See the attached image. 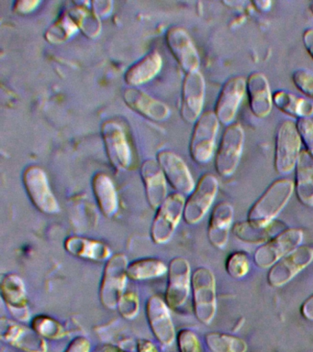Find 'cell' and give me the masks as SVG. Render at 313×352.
<instances>
[{"mask_svg": "<svg viewBox=\"0 0 313 352\" xmlns=\"http://www.w3.org/2000/svg\"><path fill=\"white\" fill-rule=\"evenodd\" d=\"M295 190V184L288 178L274 181L252 206L247 221L255 227H266L283 210Z\"/></svg>", "mask_w": 313, "mask_h": 352, "instance_id": "obj_1", "label": "cell"}, {"mask_svg": "<svg viewBox=\"0 0 313 352\" xmlns=\"http://www.w3.org/2000/svg\"><path fill=\"white\" fill-rule=\"evenodd\" d=\"M193 308L197 320L210 324L216 315V280L213 272L206 267L195 270L191 277Z\"/></svg>", "mask_w": 313, "mask_h": 352, "instance_id": "obj_2", "label": "cell"}, {"mask_svg": "<svg viewBox=\"0 0 313 352\" xmlns=\"http://www.w3.org/2000/svg\"><path fill=\"white\" fill-rule=\"evenodd\" d=\"M301 140L296 122L284 120L277 129L274 142V169L279 175H288L295 170L301 154Z\"/></svg>", "mask_w": 313, "mask_h": 352, "instance_id": "obj_3", "label": "cell"}, {"mask_svg": "<svg viewBox=\"0 0 313 352\" xmlns=\"http://www.w3.org/2000/svg\"><path fill=\"white\" fill-rule=\"evenodd\" d=\"M219 125V121L214 111L202 113L195 123L189 153L196 164H207L213 159Z\"/></svg>", "mask_w": 313, "mask_h": 352, "instance_id": "obj_4", "label": "cell"}, {"mask_svg": "<svg viewBox=\"0 0 313 352\" xmlns=\"http://www.w3.org/2000/svg\"><path fill=\"white\" fill-rule=\"evenodd\" d=\"M127 258L118 253L107 261L100 283V298L101 304L108 309H115L125 294L127 282Z\"/></svg>", "mask_w": 313, "mask_h": 352, "instance_id": "obj_5", "label": "cell"}, {"mask_svg": "<svg viewBox=\"0 0 313 352\" xmlns=\"http://www.w3.org/2000/svg\"><path fill=\"white\" fill-rule=\"evenodd\" d=\"M244 131L240 123L227 126L222 134L215 158V169L222 177H230L237 170L243 154Z\"/></svg>", "mask_w": 313, "mask_h": 352, "instance_id": "obj_6", "label": "cell"}, {"mask_svg": "<svg viewBox=\"0 0 313 352\" xmlns=\"http://www.w3.org/2000/svg\"><path fill=\"white\" fill-rule=\"evenodd\" d=\"M185 204L183 195L173 192L167 195L153 217L151 228V236L153 242L156 244H164L172 238L181 217H183Z\"/></svg>", "mask_w": 313, "mask_h": 352, "instance_id": "obj_7", "label": "cell"}, {"mask_svg": "<svg viewBox=\"0 0 313 352\" xmlns=\"http://www.w3.org/2000/svg\"><path fill=\"white\" fill-rule=\"evenodd\" d=\"M303 239L304 233L301 228H285L258 248L255 252V263L259 268H271L285 255L301 246Z\"/></svg>", "mask_w": 313, "mask_h": 352, "instance_id": "obj_8", "label": "cell"}, {"mask_svg": "<svg viewBox=\"0 0 313 352\" xmlns=\"http://www.w3.org/2000/svg\"><path fill=\"white\" fill-rule=\"evenodd\" d=\"M23 181L32 205L47 214H57L60 206L49 186L47 175L42 168L31 165L24 170Z\"/></svg>", "mask_w": 313, "mask_h": 352, "instance_id": "obj_9", "label": "cell"}, {"mask_svg": "<svg viewBox=\"0 0 313 352\" xmlns=\"http://www.w3.org/2000/svg\"><path fill=\"white\" fill-rule=\"evenodd\" d=\"M101 138L109 164L117 172L130 169L133 164V153L122 126L114 120L101 124Z\"/></svg>", "mask_w": 313, "mask_h": 352, "instance_id": "obj_10", "label": "cell"}, {"mask_svg": "<svg viewBox=\"0 0 313 352\" xmlns=\"http://www.w3.org/2000/svg\"><path fill=\"white\" fill-rule=\"evenodd\" d=\"M219 182L213 173H205L186 201L183 217L186 224L199 223L208 213L218 194Z\"/></svg>", "mask_w": 313, "mask_h": 352, "instance_id": "obj_11", "label": "cell"}, {"mask_svg": "<svg viewBox=\"0 0 313 352\" xmlns=\"http://www.w3.org/2000/svg\"><path fill=\"white\" fill-rule=\"evenodd\" d=\"M313 261V248L299 246L269 269L268 283L272 287L287 285Z\"/></svg>", "mask_w": 313, "mask_h": 352, "instance_id": "obj_12", "label": "cell"}, {"mask_svg": "<svg viewBox=\"0 0 313 352\" xmlns=\"http://www.w3.org/2000/svg\"><path fill=\"white\" fill-rule=\"evenodd\" d=\"M191 265L186 258L175 257L170 261L166 302L172 309L182 307L188 300L191 290Z\"/></svg>", "mask_w": 313, "mask_h": 352, "instance_id": "obj_13", "label": "cell"}, {"mask_svg": "<svg viewBox=\"0 0 313 352\" xmlns=\"http://www.w3.org/2000/svg\"><path fill=\"white\" fill-rule=\"evenodd\" d=\"M205 94V80L200 72L186 74L181 93L180 115L186 123H196L202 115Z\"/></svg>", "mask_w": 313, "mask_h": 352, "instance_id": "obj_14", "label": "cell"}, {"mask_svg": "<svg viewBox=\"0 0 313 352\" xmlns=\"http://www.w3.org/2000/svg\"><path fill=\"white\" fill-rule=\"evenodd\" d=\"M246 93V79L244 77L233 76L225 82L214 109L219 123L226 126L232 125Z\"/></svg>", "mask_w": 313, "mask_h": 352, "instance_id": "obj_15", "label": "cell"}, {"mask_svg": "<svg viewBox=\"0 0 313 352\" xmlns=\"http://www.w3.org/2000/svg\"><path fill=\"white\" fill-rule=\"evenodd\" d=\"M166 43L173 56L186 74L199 71V52L185 29L177 26L170 28L166 32Z\"/></svg>", "mask_w": 313, "mask_h": 352, "instance_id": "obj_16", "label": "cell"}, {"mask_svg": "<svg viewBox=\"0 0 313 352\" xmlns=\"http://www.w3.org/2000/svg\"><path fill=\"white\" fill-rule=\"evenodd\" d=\"M0 336L10 346L24 352H47L45 338L34 329L9 318L0 319Z\"/></svg>", "mask_w": 313, "mask_h": 352, "instance_id": "obj_17", "label": "cell"}, {"mask_svg": "<svg viewBox=\"0 0 313 352\" xmlns=\"http://www.w3.org/2000/svg\"><path fill=\"white\" fill-rule=\"evenodd\" d=\"M158 162L167 182L181 195H191L196 184L186 162L171 151L164 150L158 153Z\"/></svg>", "mask_w": 313, "mask_h": 352, "instance_id": "obj_18", "label": "cell"}, {"mask_svg": "<svg viewBox=\"0 0 313 352\" xmlns=\"http://www.w3.org/2000/svg\"><path fill=\"white\" fill-rule=\"evenodd\" d=\"M169 307L166 302L158 296L150 297L147 302V316L150 329L156 340L164 346L171 345L177 338Z\"/></svg>", "mask_w": 313, "mask_h": 352, "instance_id": "obj_19", "label": "cell"}, {"mask_svg": "<svg viewBox=\"0 0 313 352\" xmlns=\"http://www.w3.org/2000/svg\"><path fill=\"white\" fill-rule=\"evenodd\" d=\"M122 98L131 109L148 120L161 122L170 116L167 104L138 88H126L123 90Z\"/></svg>", "mask_w": 313, "mask_h": 352, "instance_id": "obj_20", "label": "cell"}, {"mask_svg": "<svg viewBox=\"0 0 313 352\" xmlns=\"http://www.w3.org/2000/svg\"><path fill=\"white\" fill-rule=\"evenodd\" d=\"M2 299L9 308L10 313L18 320L28 321L30 311L28 309V296L23 279L17 274L4 275L0 283Z\"/></svg>", "mask_w": 313, "mask_h": 352, "instance_id": "obj_21", "label": "cell"}, {"mask_svg": "<svg viewBox=\"0 0 313 352\" xmlns=\"http://www.w3.org/2000/svg\"><path fill=\"white\" fill-rule=\"evenodd\" d=\"M249 107L257 118H265L273 109V95L265 74L255 72L246 80Z\"/></svg>", "mask_w": 313, "mask_h": 352, "instance_id": "obj_22", "label": "cell"}, {"mask_svg": "<svg viewBox=\"0 0 313 352\" xmlns=\"http://www.w3.org/2000/svg\"><path fill=\"white\" fill-rule=\"evenodd\" d=\"M141 176L148 203L151 208L158 209L167 197V180L158 160H145L141 166Z\"/></svg>", "mask_w": 313, "mask_h": 352, "instance_id": "obj_23", "label": "cell"}, {"mask_svg": "<svg viewBox=\"0 0 313 352\" xmlns=\"http://www.w3.org/2000/svg\"><path fill=\"white\" fill-rule=\"evenodd\" d=\"M235 210L226 201L219 202L211 212L208 227V238L211 244L217 249L222 250L227 245Z\"/></svg>", "mask_w": 313, "mask_h": 352, "instance_id": "obj_24", "label": "cell"}, {"mask_svg": "<svg viewBox=\"0 0 313 352\" xmlns=\"http://www.w3.org/2000/svg\"><path fill=\"white\" fill-rule=\"evenodd\" d=\"M294 184L299 202L313 208V156L306 150H302L299 154Z\"/></svg>", "mask_w": 313, "mask_h": 352, "instance_id": "obj_25", "label": "cell"}, {"mask_svg": "<svg viewBox=\"0 0 313 352\" xmlns=\"http://www.w3.org/2000/svg\"><path fill=\"white\" fill-rule=\"evenodd\" d=\"M163 60L158 51H153L144 55L125 72L126 84L131 87H138L155 78L160 72Z\"/></svg>", "mask_w": 313, "mask_h": 352, "instance_id": "obj_26", "label": "cell"}, {"mask_svg": "<svg viewBox=\"0 0 313 352\" xmlns=\"http://www.w3.org/2000/svg\"><path fill=\"white\" fill-rule=\"evenodd\" d=\"M65 249L75 257L98 263L109 261L111 255V250L103 242L83 236H69L65 239Z\"/></svg>", "mask_w": 313, "mask_h": 352, "instance_id": "obj_27", "label": "cell"}, {"mask_svg": "<svg viewBox=\"0 0 313 352\" xmlns=\"http://www.w3.org/2000/svg\"><path fill=\"white\" fill-rule=\"evenodd\" d=\"M92 190L101 213L111 219L119 208V199L114 181L107 173H97L92 179Z\"/></svg>", "mask_w": 313, "mask_h": 352, "instance_id": "obj_28", "label": "cell"}, {"mask_svg": "<svg viewBox=\"0 0 313 352\" xmlns=\"http://www.w3.org/2000/svg\"><path fill=\"white\" fill-rule=\"evenodd\" d=\"M288 228L284 222L274 220L266 227H255L250 224L248 221L236 223L233 228V235L239 241L246 242V243L261 244L266 243L277 234L281 232Z\"/></svg>", "mask_w": 313, "mask_h": 352, "instance_id": "obj_29", "label": "cell"}, {"mask_svg": "<svg viewBox=\"0 0 313 352\" xmlns=\"http://www.w3.org/2000/svg\"><path fill=\"white\" fill-rule=\"evenodd\" d=\"M274 106L291 118H310L313 116V103L302 96L287 90H277L273 94Z\"/></svg>", "mask_w": 313, "mask_h": 352, "instance_id": "obj_30", "label": "cell"}, {"mask_svg": "<svg viewBox=\"0 0 313 352\" xmlns=\"http://www.w3.org/2000/svg\"><path fill=\"white\" fill-rule=\"evenodd\" d=\"M86 4L87 2L76 3L75 7L70 8L67 13L87 37L95 38L100 32V19Z\"/></svg>", "mask_w": 313, "mask_h": 352, "instance_id": "obj_31", "label": "cell"}, {"mask_svg": "<svg viewBox=\"0 0 313 352\" xmlns=\"http://www.w3.org/2000/svg\"><path fill=\"white\" fill-rule=\"evenodd\" d=\"M169 272L166 264L158 258H145L134 261L129 264L127 275L129 279L144 280L162 276Z\"/></svg>", "mask_w": 313, "mask_h": 352, "instance_id": "obj_32", "label": "cell"}, {"mask_svg": "<svg viewBox=\"0 0 313 352\" xmlns=\"http://www.w3.org/2000/svg\"><path fill=\"white\" fill-rule=\"evenodd\" d=\"M206 344L213 352H246V341L224 333L211 332L206 335Z\"/></svg>", "mask_w": 313, "mask_h": 352, "instance_id": "obj_33", "label": "cell"}, {"mask_svg": "<svg viewBox=\"0 0 313 352\" xmlns=\"http://www.w3.org/2000/svg\"><path fill=\"white\" fill-rule=\"evenodd\" d=\"M78 27L71 19L69 14L65 12L59 16L57 21L46 30L45 38L49 43L60 44L72 38L78 32Z\"/></svg>", "mask_w": 313, "mask_h": 352, "instance_id": "obj_34", "label": "cell"}, {"mask_svg": "<svg viewBox=\"0 0 313 352\" xmlns=\"http://www.w3.org/2000/svg\"><path fill=\"white\" fill-rule=\"evenodd\" d=\"M32 329L41 337L56 340L67 335L65 327L60 322L48 316H38L32 322Z\"/></svg>", "mask_w": 313, "mask_h": 352, "instance_id": "obj_35", "label": "cell"}, {"mask_svg": "<svg viewBox=\"0 0 313 352\" xmlns=\"http://www.w3.org/2000/svg\"><path fill=\"white\" fill-rule=\"evenodd\" d=\"M251 266L249 255L244 252H235L228 256L225 270L233 279H241L248 274Z\"/></svg>", "mask_w": 313, "mask_h": 352, "instance_id": "obj_36", "label": "cell"}, {"mask_svg": "<svg viewBox=\"0 0 313 352\" xmlns=\"http://www.w3.org/2000/svg\"><path fill=\"white\" fill-rule=\"evenodd\" d=\"M120 315L126 319H133L138 315L140 302L138 296L133 292L123 294L118 304Z\"/></svg>", "mask_w": 313, "mask_h": 352, "instance_id": "obj_37", "label": "cell"}, {"mask_svg": "<svg viewBox=\"0 0 313 352\" xmlns=\"http://www.w3.org/2000/svg\"><path fill=\"white\" fill-rule=\"evenodd\" d=\"M292 82L304 96L313 99V73L307 69L299 68L293 72Z\"/></svg>", "mask_w": 313, "mask_h": 352, "instance_id": "obj_38", "label": "cell"}, {"mask_svg": "<svg viewBox=\"0 0 313 352\" xmlns=\"http://www.w3.org/2000/svg\"><path fill=\"white\" fill-rule=\"evenodd\" d=\"M177 340L180 352H203L199 338L191 330H180L177 336Z\"/></svg>", "mask_w": 313, "mask_h": 352, "instance_id": "obj_39", "label": "cell"}, {"mask_svg": "<svg viewBox=\"0 0 313 352\" xmlns=\"http://www.w3.org/2000/svg\"><path fill=\"white\" fill-rule=\"evenodd\" d=\"M299 137L306 151L313 156V120L310 118H299L296 122Z\"/></svg>", "mask_w": 313, "mask_h": 352, "instance_id": "obj_40", "label": "cell"}, {"mask_svg": "<svg viewBox=\"0 0 313 352\" xmlns=\"http://www.w3.org/2000/svg\"><path fill=\"white\" fill-rule=\"evenodd\" d=\"M91 344L87 338L78 337L71 341L65 352H90Z\"/></svg>", "mask_w": 313, "mask_h": 352, "instance_id": "obj_41", "label": "cell"}, {"mask_svg": "<svg viewBox=\"0 0 313 352\" xmlns=\"http://www.w3.org/2000/svg\"><path fill=\"white\" fill-rule=\"evenodd\" d=\"M39 4L40 1H35V0H25V1L21 0V1L14 3L13 10H14V12L20 14V15L29 14L34 11Z\"/></svg>", "mask_w": 313, "mask_h": 352, "instance_id": "obj_42", "label": "cell"}, {"mask_svg": "<svg viewBox=\"0 0 313 352\" xmlns=\"http://www.w3.org/2000/svg\"><path fill=\"white\" fill-rule=\"evenodd\" d=\"M112 4L111 1H94L91 2V8L98 18H106L111 12Z\"/></svg>", "mask_w": 313, "mask_h": 352, "instance_id": "obj_43", "label": "cell"}, {"mask_svg": "<svg viewBox=\"0 0 313 352\" xmlns=\"http://www.w3.org/2000/svg\"><path fill=\"white\" fill-rule=\"evenodd\" d=\"M301 314L304 318L313 321V294L302 304Z\"/></svg>", "mask_w": 313, "mask_h": 352, "instance_id": "obj_44", "label": "cell"}, {"mask_svg": "<svg viewBox=\"0 0 313 352\" xmlns=\"http://www.w3.org/2000/svg\"><path fill=\"white\" fill-rule=\"evenodd\" d=\"M302 41H303L305 49L313 60V29L305 30L303 36H302Z\"/></svg>", "mask_w": 313, "mask_h": 352, "instance_id": "obj_45", "label": "cell"}, {"mask_svg": "<svg viewBox=\"0 0 313 352\" xmlns=\"http://www.w3.org/2000/svg\"><path fill=\"white\" fill-rule=\"evenodd\" d=\"M136 346L138 352H159L158 346L150 340H139Z\"/></svg>", "mask_w": 313, "mask_h": 352, "instance_id": "obj_46", "label": "cell"}, {"mask_svg": "<svg viewBox=\"0 0 313 352\" xmlns=\"http://www.w3.org/2000/svg\"><path fill=\"white\" fill-rule=\"evenodd\" d=\"M98 352H128L125 351V349L120 348V346L109 345V344H107V345L101 346L100 349H98Z\"/></svg>", "mask_w": 313, "mask_h": 352, "instance_id": "obj_47", "label": "cell"}, {"mask_svg": "<svg viewBox=\"0 0 313 352\" xmlns=\"http://www.w3.org/2000/svg\"><path fill=\"white\" fill-rule=\"evenodd\" d=\"M272 3L270 1H255L252 2V5L255 6L257 10L260 12H265L271 8Z\"/></svg>", "mask_w": 313, "mask_h": 352, "instance_id": "obj_48", "label": "cell"}, {"mask_svg": "<svg viewBox=\"0 0 313 352\" xmlns=\"http://www.w3.org/2000/svg\"><path fill=\"white\" fill-rule=\"evenodd\" d=\"M310 12H312V14L313 15V2L312 3V4L310 5Z\"/></svg>", "mask_w": 313, "mask_h": 352, "instance_id": "obj_49", "label": "cell"}]
</instances>
